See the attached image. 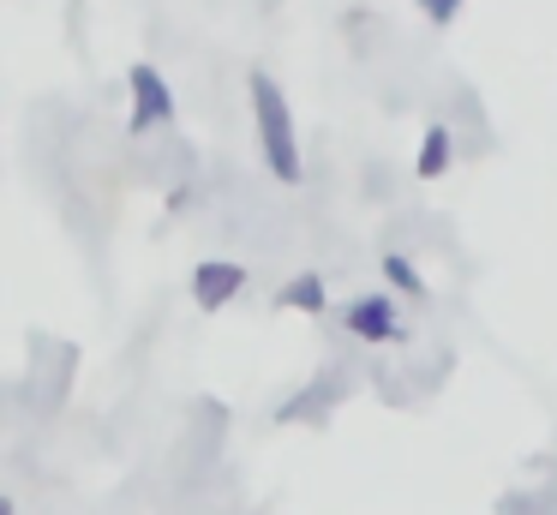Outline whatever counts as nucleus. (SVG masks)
Instances as JSON below:
<instances>
[{"label": "nucleus", "mask_w": 557, "mask_h": 515, "mask_svg": "<svg viewBox=\"0 0 557 515\" xmlns=\"http://www.w3.org/2000/svg\"><path fill=\"white\" fill-rule=\"evenodd\" d=\"M252 90V114H258V150H264V168L282 180V186H300V132H294V108L282 96V84L270 72H252L246 78Z\"/></svg>", "instance_id": "f257e3e1"}, {"label": "nucleus", "mask_w": 557, "mask_h": 515, "mask_svg": "<svg viewBox=\"0 0 557 515\" xmlns=\"http://www.w3.org/2000/svg\"><path fill=\"white\" fill-rule=\"evenodd\" d=\"M126 90H133V132H162L174 120V90L150 60H138L126 72Z\"/></svg>", "instance_id": "f03ea898"}, {"label": "nucleus", "mask_w": 557, "mask_h": 515, "mask_svg": "<svg viewBox=\"0 0 557 515\" xmlns=\"http://www.w3.org/2000/svg\"><path fill=\"white\" fill-rule=\"evenodd\" d=\"M240 287H246V270H240L234 258H205V263L193 270V299H198L205 311H222L234 294H240Z\"/></svg>", "instance_id": "7ed1b4c3"}, {"label": "nucleus", "mask_w": 557, "mask_h": 515, "mask_svg": "<svg viewBox=\"0 0 557 515\" xmlns=\"http://www.w3.org/2000/svg\"><path fill=\"white\" fill-rule=\"evenodd\" d=\"M348 330L360 335V342H389V335H396V299L389 294L348 299Z\"/></svg>", "instance_id": "20e7f679"}, {"label": "nucleus", "mask_w": 557, "mask_h": 515, "mask_svg": "<svg viewBox=\"0 0 557 515\" xmlns=\"http://www.w3.org/2000/svg\"><path fill=\"white\" fill-rule=\"evenodd\" d=\"M449 168V126H432L420 138V156H413V174L420 180H437Z\"/></svg>", "instance_id": "39448f33"}, {"label": "nucleus", "mask_w": 557, "mask_h": 515, "mask_svg": "<svg viewBox=\"0 0 557 515\" xmlns=\"http://www.w3.org/2000/svg\"><path fill=\"white\" fill-rule=\"evenodd\" d=\"M276 306H294V311H324V282H318V275H294V282L276 294Z\"/></svg>", "instance_id": "423d86ee"}, {"label": "nucleus", "mask_w": 557, "mask_h": 515, "mask_svg": "<svg viewBox=\"0 0 557 515\" xmlns=\"http://www.w3.org/2000/svg\"><path fill=\"white\" fill-rule=\"evenodd\" d=\"M384 275L401 287V294H420V287H425V282H420V270H413V263L401 258V252H389V258H384Z\"/></svg>", "instance_id": "0eeeda50"}, {"label": "nucleus", "mask_w": 557, "mask_h": 515, "mask_svg": "<svg viewBox=\"0 0 557 515\" xmlns=\"http://www.w3.org/2000/svg\"><path fill=\"white\" fill-rule=\"evenodd\" d=\"M420 12L432 24H456V12H461V0H420Z\"/></svg>", "instance_id": "6e6552de"}, {"label": "nucleus", "mask_w": 557, "mask_h": 515, "mask_svg": "<svg viewBox=\"0 0 557 515\" xmlns=\"http://www.w3.org/2000/svg\"><path fill=\"white\" fill-rule=\"evenodd\" d=\"M0 515H18V510H13V498H0Z\"/></svg>", "instance_id": "1a4fd4ad"}]
</instances>
